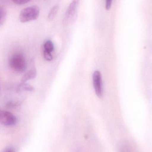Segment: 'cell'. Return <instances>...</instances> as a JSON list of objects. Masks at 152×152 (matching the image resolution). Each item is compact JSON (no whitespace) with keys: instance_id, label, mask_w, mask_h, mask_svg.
<instances>
[{"instance_id":"5bb4252c","label":"cell","mask_w":152,"mask_h":152,"mask_svg":"<svg viewBox=\"0 0 152 152\" xmlns=\"http://www.w3.org/2000/svg\"><path fill=\"white\" fill-rule=\"evenodd\" d=\"M32 0H12L14 3L18 5H22V4H25L28 2Z\"/></svg>"},{"instance_id":"8992f818","label":"cell","mask_w":152,"mask_h":152,"mask_svg":"<svg viewBox=\"0 0 152 152\" xmlns=\"http://www.w3.org/2000/svg\"><path fill=\"white\" fill-rule=\"evenodd\" d=\"M117 152H136L132 144L128 140H123L119 143Z\"/></svg>"},{"instance_id":"277c9868","label":"cell","mask_w":152,"mask_h":152,"mask_svg":"<svg viewBox=\"0 0 152 152\" xmlns=\"http://www.w3.org/2000/svg\"><path fill=\"white\" fill-rule=\"evenodd\" d=\"M18 120L13 114L0 109V123L6 126H13L17 124Z\"/></svg>"},{"instance_id":"9c48e42d","label":"cell","mask_w":152,"mask_h":152,"mask_svg":"<svg viewBox=\"0 0 152 152\" xmlns=\"http://www.w3.org/2000/svg\"><path fill=\"white\" fill-rule=\"evenodd\" d=\"M7 16L6 10L0 5V26L3 25L5 22Z\"/></svg>"},{"instance_id":"6da1fadb","label":"cell","mask_w":152,"mask_h":152,"mask_svg":"<svg viewBox=\"0 0 152 152\" xmlns=\"http://www.w3.org/2000/svg\"><path fill=\"white\" fill-rule=\"evenodd\" d=\"M9 65L13 70L18 73H23L26 69V61L21 53H17L12 55L9 61Z\"/></svg>"},{"instance_id":"3957f363","label":"cell","mask_w":152,"mask_h":152,"mask_svg":"<svg viewBox=\"0 0 152 152\" xmlns=\"http://www.w3.org/2000/svg\"><path fill=\"white\" fill-rule=\"evenodd\" d=\"M79 1L80 0H73L69 4L64 17V23L65 25H70L75 21L77 16Z\"/></svg>"},{"instance_id":"8fae6325","label":"cell","mask_w":152,"mask_h":152,"mask_svg":"<svg viewBox=\"0 0 152 152\" xmlns=\"http://www.w3.org/2000/svg\"><path fill=\"white\" fill-rule=\"evenodd\" d=\"M44 50L47 51L49 52H52L54 50V46L51 41L48 40L44 44Z\"/></svg>"},{"instance_id":"52a82bcc","label":"cell","mask_w":152,"mask_h":152,"mask_svg":"<svg viewBox=\"0 0 152 152\" xmlns=\"http://www.w3.org/2000/svg\"><path fill=\"white\" fill-rule=\"evenodd\" d=\"M37 76V70L35 67L33 66L30 70L24 75L21 80L20 83H26L28 80L35 78Z\"/></svg>"},{"instance_id":"ba28073f","label":"cell","mask_w":152,"mask_h":152,"mask_svg":"<svg viewBox=\"0 0 152 152\" xmlns=\"http://www.w3.org/2000/svg\"><path fill=\"white\" fill-rule=\"evenodd\" d=\"M34 87L32 86L29 84L26 83H20L17 87V92H22V91H29L32 92L34 91Z\"/></svg>"},{"instance_id":"7a4b0ae2","label":"cell","mask_w":152,"mask_h":152,"mask_svg":"<svg viewBox=\"0 0 152 152\" xmlns=\"http://www.w3.org/2000/svg\"><path fill=\"white\" fill-rule=\"evenodd\" d=\"M40 10L37 6H30L22 10L20 14V22L26 23L36 20L39 17Z\"/></svg>"},{"instance_id":"7c38bea8","label":"cell","mask_w":152,"mask_h":152,"mask_svg":"<svg viewBox=\"0 0 152 152\" xmlns=\"http://www.w3.org/2000/svg\"><path fill=\"white\" fill-rule=\"evenodd\" d=\"M20 102L19 101H17V102L10 101V102L7 103L6 106L8 108L12 109V108H15L18 107L19 105H20Z\"/></svg>"},{"instance_id":"2e32d148","label":"cell","mask_w":152,"mask_h":152,"mask_svg":"<svg viewBox=\"0 0 152 152\" xmlns=\"http://www.w3.org/2000/svg\"><path fill=\"white\" fill-rule=\"evenodd\" d=\"M3 152H16V151L13 147H10L7 148L6 150H4Z\"/></svg>"},{"instance_id":"4fadbf2b","label":"cell","mask_w":152,"mask_h":152,"mask_svg":"<svg viewBox=\"0 0 152 152\" xmlns=\"http://www.w3.org/2000/svg\"><path fill=\"white\" fill-rule=\"evenodd\" d=\"M44 57L46 60L48 61H51L53 60L52 55L50 52L44 50Z\"/></svg>"},{"instance_id":"5b68a950","label":"cell","mask_w":152,"mask_h":152,"mask_svg":"<svg viewBox=\"0 0 152 152\" xmlns=\"http://www.w3.org/2000/svg\"><path fill=\"white\" fill-rule=\"evenodd\" d=\"M93 85L96 94L99 98L102 96V75L99 71H95L93 74Z\"/></svg>"},{"instance_id":"9a60e30c","label":"cell","mask_w":152,"mask_h":152,"mask_svg":"<svg viewBox=\"0 0 152 152\" xmlns=\"http://www.w3.org/2000/svg\"><path fill=\"white\" fill-rule=\"evenodd\" d=\"M113 0H106V4H105V9L107 10L110 9L111 7L112 3Z\"/></svg>"},{"instance_id":"30bf717a","label":"cell","mask_w":152,"mask_h":152,"mask_svg":"<svg viewBox=\"0 0 152 152\" xmlns=\"http://www.w3.org/2000/svg\"><path fill=\"white\" fill-rule=\"evenodd\" d=\"M58 6H55L52 8L51 10L49 12L48 15V20L50 21L53 20L58 12Z\"/></svg>"}]
</instances>
